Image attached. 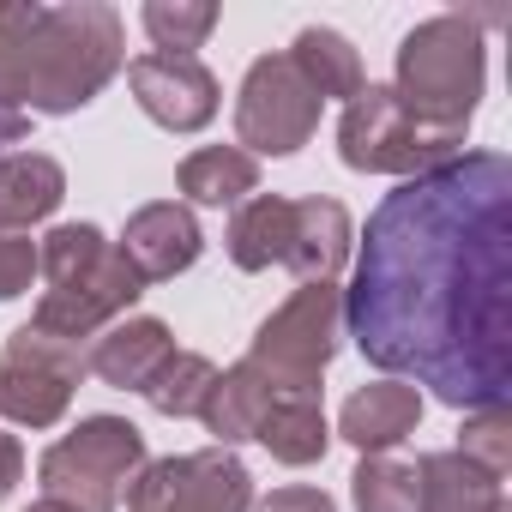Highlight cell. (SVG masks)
Here are the masks:
<instances>
[{
  "label": "cell",
  "instance_id": "cell-1",
  "mask_svg": "<svg viewBox=\"0 0 512 512\" xmlns=\"http://www.w3.org/2000/svg\"><path fill=\"white\" fill-rule=\"evenodd\" d=\"M356 350L452 410H500L512 392V163L464 151L398 181L368 217L344 290Z\"/></svg>",
  "mask_w": 512,
  "mask_h": 512
},
{
  "label": "cell",
  "instance_id": "cell-2",
  "mask_svg": "<svg viewBox=\"0 0 512 512\" xmlns=\"http://www.w3.org/2000/svg\"><path fill=\"white\" fill-rule=\"evenodd\" d=\"M121 67V13L103 0H73V7L7 0L0 7V103H13L19 115H79Z\"/></svg>",
  "mask_w": 512,
  "mask_h": 512
},
{
  "label": "cell",
  "instance_id": "cell-3",
  "mask_svg": "<svg viewBox=\"0 0 512 512\" xmlns=\"http://www.w3.org/2000/svg\"><path fill=\"white\" fill-rule=\"evenodd\" d=\"M37 272L49 290L37 296L31 326L49 338H67V344H85L103 326L127 320L133 302L145 296V284L121 260V247L97 223H55L37 241Z\"/></svg>",
  "mask_w": 512,
  "mask_h": 512
},
{
  "label": "cell",
  "instance_id": "cell-4",
  "mask_svg": "<svg viewBox=\"0 0 512 512\" xmlns=\"http://www.w3.org/2000/svg\"><path fill=\"white\" fill-rule=\"evenodd\" d=\"M488 85V49H482V25L464 13H440L422 19L404 43H398V103L446 133H470V115L482 103Z\"/></svg>",
  "mask_w": 512,
  "mask_h": 512
},
{
  "label": "cell",
  "instance_id": "cell-5",
  "mask_svg": "<svg viewBox=\"0 0 512 512\" xmlns=\"http://www.w3.org/2000/svg\"><path fill=\"white\" fill-rule=\"evenodd\" d=\"M344 344V290L302 284L272 320H260L247 368L272 386V398H320V380Z\"/></svg>",
  "mask_w": 512,
  "mask_h": 512
},
{
  "label": "cell",
  "instance_id": "cell-6",
  "mask_svg": "<svg viewBox=\"0 0 512 512\" xmlns=\"http://www.w3.org/2000/svg\"><path fill=\"white\" fill-rule=\"evenodd\" d=\"M145 464H151L145 434L127 416H85L37 458V482L43 500H61L73 512H121V494Z\"/></svg>",
  "mask_w": 512,
  "mask_h": 512
},
{
  "label": "cell",
  "instance_id": "cell-7",
  "mask_svg": "<svg viewBox=\"0 0 512 512\" xmlns=\"http://www.w3.org/2000/svg\"><path fill=\"white\" fill-rule=\"evenodd\" d=\"M338 157L362 175H428L452 157H464V133H446V127H428L416 121L392 85H362L344 115H338Z\"/></svg>",
  "mask_w": 512,
  "mask_h": 512
},
{
  "label": "cell",
  "instance_id": "cell-8",
  "mask_svg": "<svg viewBox=\"0 0 512 512\" xmlns=\"http://www.w3.org/2000/svg\"><path fill=\"white\" fill-rule=\"evenodd\" d=\"M85 344L49 338L37 326H19L0 350V416L19 428H55L73 410V392L85 380Z\"/></svg>",
  "mask_w": 512,
  "mask_h": 512
},
{
  "label": "cell",
  "instance_id": "cell-9",
  "mask_svg": "<svg viewBox=\"0 0 512 512\" xmlns=\"http://www.w3.org/2000/svg\"><path fill=\"white\" fill-rule=\"evenodd\" d=\"M320 127V97L308 91V79L296 73L290 55H260L247 67L241 91H235V139L241 151L260 157H290L314 139Z\"/></svg>",
  "mask_w": 512,
  "mask_h": 512
},
{
  "label": "cell",
  "instance_id": "cell-10",
  "mask_svg": "<svg viewBox=\"0 0 512 512\" xmlns=\"http://www.w3.org/2000/svg\"><path fill=\"white\" fill-rule=\"evenodd\" d=\"M247 506H253V476L223 446L151 458L127 488V512H247Z\"/></svg>",
  "mask_w": 512,
  "mask_h": 512
},
{
  "label": "cell",
  "instance_id": "cell-11",
  "mask_svg": "<svg viewBox=\"0 0 512 512\" xmlns=\"http://www.w3.org/2000/svg\"><path fill=\"white\" fill-rule=\"evenodd\" d=\"M127 85H133V103L169 133L211 127L217 103H223V85H217V73L199 55H133L127 61Z\"/></svg>",
  "mask_w": 512,
  "mask_h": 512
},
{
  "label": "cell",
  "instance_id": "cell-12",
  "mask_svg": "<svg viewBox=\"0 0 512 512\" xmlns=\"http://www.w3.org/2000/svg\"><path fill=\"white\" fill-rule=\"evenodd\" d=\"M121 260L133 266L139 284H169L181 278L187 266H199V253H205V229L199 217L181 205V199H157V205H139L121 229Z\"/></svg>",
  "mask_w": 512,
  "mask_h": 512
},
{
  "label": "cell",
  "instance_id": "cell-13",
  "mask_svg": "<svg viewBox=\"0 0 512 512\" xmlns=\"http://www.w3.org/2000/svg\"><path fill=\"white\" fill-rule=\"evenodd\" d=\"M350 253H356V223L338 199H290L284 266L296 272V284H338Z\"/></svg>",
  "mask_w": 512,
  "mask_h": 512
},
{
  "label": "cell",
  "instance_id": "cell-14",
  "mask_svg": "<svg viewBox=\"0 0 512 512\" xmlns=\"http://www.w3.org/2000/svg\"><path fill=\"white\" fill-rule=\"evenodd\" d=\"M169 350H175V338H169L163 320L127 314V320H115V326H103V332L91 338L85 368H91L103 386H115V392H145V380L169 362Z\"/></svg>",
  "mask_w": 512,
  "mask_h": 512
},
{
  "label": "cell",
  "instance_id": "cell-15",
  "mask_svg": "<svg viewBox=\"0 0 512 512\" xmlns=\"http://www.w3.org/2000/svg\"><path fill=\"white\" fill-rule=\"evenodd\" d=\"M416 422H422V392L404 386V380H374V386L350 392L344 410H338V434H344L362 458L404 446V440L416 434Z\"/></svg>",
  "mask_w": 512,
  "mask_h": 512
},
{
  "label": "cell",
  "instance_id": "cell-16",
  "mask_svg": "<svg viewBox=\"0 0 512 512\" xmlns=\"http://www.w3.org/2000/svg\"><path fill=\"white\" fill-rule=\"evenodd\" d=\"M416 512H512L506 488L458 452L416 458Z\"/></svg>",
  "mask_w": 512,
  "mask_h": 512
},
{
  "label": "cell",
  "instance_id": "cell-17",
  "mask_svg": "<svg viewBox=\"0 0 512 512\" xmlns=\"http://www.w3.org/2000/svg\"><path fill=\"white\" fill-rule=\"evenodd\" d=\"M67 199V169L43 151H7L0 157V229H31L55 217Z\"/></svg>",
  "mask_w": 512,
  "mask_h": 512
},
{
  "label": "cell",
  "instance_id": "cell-18",
  "mask_svg": "<svg viewBox=\"0 0 512 512\" xmlns=\"http://www.w3.org/2000/svg\"><path fill=\"white\" fill-rule=\"evenodd\" d=\"M266 410H272V386L253 374L247 362H235V368H223V374L211 380V392H205V404H199V422H205L211 446L235 452L241 440L260 434Z\"/></svg>",
  "mask_w": 512,
  "mask_h": 512
},
{
  "label": "cell",
  "instance_id": "cell-19",
  "mask_svg": "<svg viewBox=\"0 0 512 512\" xmlns=\"http://www.w3.org/2000/svg\"><path fill=\"white\" fill-rule=\"evenodd\" d=\"M175 187L187 193V205H211V211H223V205H241V199L260 193V163H253L241 145H205V151L181 157Z\"/></svg>",
  "mask_w": 512,
  "mask_h": 512
},
{
  "label": "cell",
  "instance_id": "cell-20",
  "mask_svg": "<svg viewBox=\"0 0 512 512\" xmlns=\"http://www.w3.org/2000/svg\"><path fill=\"white\" fill-rule=\"evenodd\" d=\"M284 241H290V199H278V193L241 199L235 217H229V235H223L229 260L241 272H272V266H284Z\"/></svg>",
  "mask_w": 512,
  "mask_h": 512
},
{
  "label": "cell",
  "instance_id": "cell-21",
  "mask_svg": "<svg viewBox=\"0 0 512 512\" xmlns=\"http://www.w3.org/2000/svg\"><path fill=\"white\" fill-rule=\"evenodd\" d=\"M253 440H260L278 464L302 470V464H320L326 458L332 422H326L320 398H272V410H266V422H260V434H253Z\"/></svg>",
  "mask_w": 512,
  "mask_h": 512
},
{
  "label": "cell",
  "instance_id": "cell-22",
  "mask_svg": "<svg viewBox=\"0 0 512 512\" xmlns=\"http://www.w3.org/2000/svg\"><path fill=\"white\" fill-rule=\"evenodd\" d=\"M290 61H296V73L308 79V91L326 103V97H338V103H350L362 85H368V73H362V55H356V43L350 37H338V31H326V25H308L302 37H296V49H290Z\"/></svg>",
  "mask_w": 512,
  "mask_h": 512
},
{
  "label": "cell",
  "instance_id": "cell-23",
  "mask_svg": "<svg viewBox=\"0 0 512 512\" xmlns=\"http://www.w3.org/2000/svg\"><path fill=\"white\" fill-rule=\"evenodd\" d=\"M211 380H217V362H211V356H199V350H169V362L145 380V392H139V398H145L157 416L181 422V416H199V404H205Z\"/></svg>",
  "mask_w": 512,
  "mask_h": 512
},
{
  "label": "cell",
  "instance_id": "cell-24",
  "mask_svg": "<svg viewBox=\"0 0 512 512\" xmlns=\"http://www.w3.org/2000/svg\"><path fill=\"white\" fill-rule=\"evenodd\" d=\"M139 25L157 43L151 55H193L217 31V7H211V0H145Z\"/></svg>",
  "mask_w": 512,
  "mask_h": 512
},
{
  "label": "cell",
  "instance_id": "cell-25",
  "mask_svg": "<svg viewBox=\"0 0 512 512\" xmlns=\"http://www.w3.org/2000/svg\"><path fill=\"white\" fill-rule=\"evenodd\" d=\"M350 500H356V512H416V464H404L392 452L362 458L350 476Z\"/></svg>",
  "mask_w": 512,
  "mask_h": 512
},
{
  "label": "cell",
  "instance_id": "cell-26",
  "mask_svg": "<svg viewBox=\"0 0 512 512\" xmlns=\"http://www.w3.org/2000/svg\"><path fill=\"white\" fill-rule=\"evenodd\" d=\"M452 452L470 458L476 470H488L494 482H506V470H512V410H506V404H500V410H470Z\"/></svg>",
  "mask_w": 512,
  "mask_h": 512
},
{
  "label": "cell",
  "instance_id": "cell-27",
  "mask_svg": "<svg viewBox=\"0 0 512 512\" xmlns=\"http://www.w3.org/2000/svg\"><path fill=\"white\" fill-rule=\"evenodd\" d=\"M37 278V241L19 229H0V302H19Z\"/></svg>",
  "mask_w": 512,
  "mask_h": 512
},
{
  "label": "cell",
  "instance_id": "cell-28",
  "mask_svg": "<svg viewBox=\"0 0 512 512\" xmlns=\"http://www.w3.org/2000/svg\"><path fill=\"white\" fill-rule=\"evenodd\" d=\"M253 512H338V500L326 488H272Z\"/></svg>",
  "mask_w": 512,
  "mask_h": 512
},
{
  "label": "cell",
  "instance_id": "cell-29",
  "mask_svg": "<svg viewBox=\"0 0 512 512\" xmlns=\"http://www.w3.org/2000/svg\"><path fill=\"white\" fill-rule=\"evenodd\" d=\"M19 482H25V446H19V434H0V500Z\"/></svg>",
  "mask_w": 512,
  "mask_h": 512
},
{
  "label": "cell",
  "instance_id": "cell-30",
  "mask_svg": "<svg viewBox=\"0 0 512 512\" xmlns=\"http://www.w3.org/2000/svg\"><path fill=\"white\" fill-rule=\"evenodd\" d=\"M31 133V115H19L13 103H0V157H7V145H19Z\"/></svg>",
  "mask_w": 512,
  "mask_h": 512
},
{
  "label": "cell",
  "instance_id": "cell-31",
  "mask_svg": "<svg viewBox=\"0 0 512 512\" xmlns=\"http://www.w3.org/2000/svg\"><path fill=\"white\" fill-rule=\"evenodd\" d=\"M25 512H73V506H61V500H37V506H25Z\"/></svg>",
  "mask_w": 512,
  "mask_h": 512
}]
</instances>
